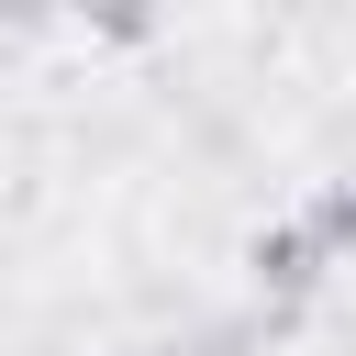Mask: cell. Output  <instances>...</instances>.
I'll return each instance as SVG.
<instances>
[{"label":"cell","mask_w":356,"mask_h":356,"mask_svg":"<svg viewBox=\"0 0 356 356\" xmlns=\"http://www.w3.org/2000/svg\"><path fill=\"white\" fill-rule=\"evenodd\" d=\"M312 267H323V245L289 222V234H256V278H278V289H312Z\"/></svg>","instance_id":"obj_1"},{"label":"cell","mask_w":356,"mask_h":356,"mask_svg":"<svg viewBox=\"0 0 356 356\" xmlns=\"http://www.w3.org/2000/svg\"><path fill=\"white\" fill-rule=\"evenodd\" d=\"M300 234H312L323 256H345V245H356V178H334V189L312 200V222H300Z\"/></svg>","instance_id":"obj_2"}]
</instances>
